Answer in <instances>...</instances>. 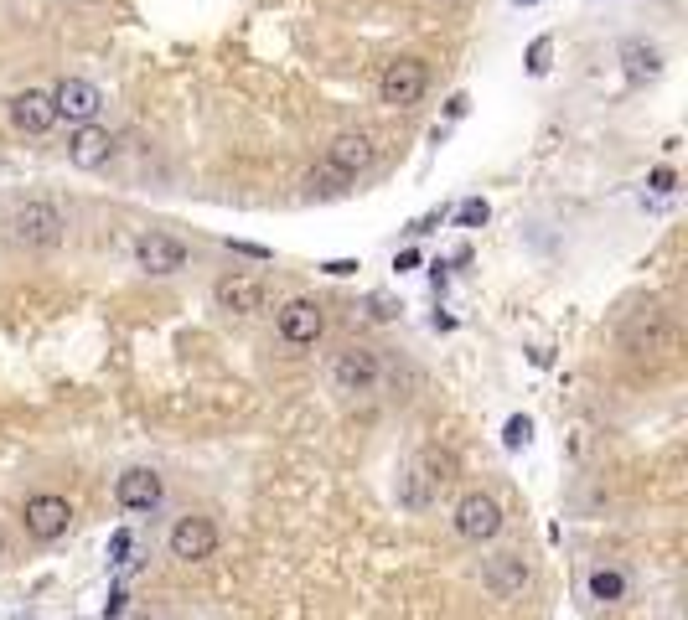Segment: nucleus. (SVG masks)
Returning <instances> with one entry per match:
<instances>
[{"instance_id":"5","label":"nucleus","mask_w":688,"mask_h":620,"mask_svg":"<svg viewBox=\"0 0 688 620\" xmlns=\"http://www.w3.org/2000/svg\"><path fill=\"white\" fill-rule=\"evenodd\" d=\"M218 543H223V533H218V522L207 512L176 517L171 533H166V553L176 558V564H207V558L218 553Z\"/></svg>"},{"instance_id":"8","label":"nucleus","mask_w":688,"mask_h":620,"mask_svg":"<svg viewBox=\"0 0 688 620\" xmlns=\"http://www.w3.org/2000/svg\"><path fill=\"white\" fill-rule=\"evenodd\" d=\"M502 502L492 491H466L461 502H456V512H451V527H456V538H466V543H492L497 533H502Z\"/></svg>"},{"instance_id":"19","label":"nucleus","mask_w":688,"mask_h":620,"mask_svg":"<svg viewBox=\"0 0 688 620\" xmlns=\"http://www.w3.org/2000/svg\"><path fill=\"white\" fill-rule=\"evenodd\" d=\"M621 62H626V78L632 83H647V78L663 73V52L652 42H621Z\"/></svg>"},{"instance_id":"17","label":"nucleus","mask_w":688,"mask_h":620,"mask_svg":"<svg viewBox=\"0 0 688 620\" xmlns=\"http://www.w3.org/2000/svg\"><path fill=\"white\" fill-rule=\"evenodd\" d=\"M440 502V486L420 471V460H404V471H399V507L409 512H430Z\"/></svg>"},{"instance_id":"2","label":"nucleus","mask_w":688,"mask_h":620,"mask_svg":"<svg viewBox=\"0 0 688 620\" xmlns=\"http://www.w3.org/2000/svg\"><path fill=\"white\" fill-rule=\"evenodd\" d=\"M326 378H332V388H337L342 398H368V393H378V383H383V357H378V347L347 341V347L332 352Z\"/></svg>"},{"instance_id":"18","label":"nucleus","mask_w":688,"mask_h":620,"mask_svg":"<svg viewBox=\"0 0 688 620\" xmlns=\"http://www.w3.org/2000/svg\"><path fill=\"white\" fill-rule=\"evenodd\" d=\"M626 589H632V579H626V569H616V564H601V569L585 574V595L595 605H621Z\"/></svg>"},{"instance_id":"6","label":"nucleus","mask_w":688,"mask_h":620,"mask_svg":"<svg viewBox=\"0 0 688 620\" xmlns=\"http://www.w3.org/2000/svg\"><path fill=\"white\" fill-rule=\"evenodd\" d=\"M275 331L285 347H316L326 336V305L316 295H290L285 305H275Z\"/></svg>"},{"instance_id":"22","label":"nucleus","mask_w":688,"mask_h":620,"mask_svg":"<svg viewBox=\"0 0 688 620\" xmlns=\"http://www.w3.org/2000/svg\"><path fill=\"white\" fill-rule=\"evenodd\" d=\"M647 186H652V192H673V186H678V176H673L668 166H657V171L647 176Z\"/></svg>"},{"instance_id":"27","label":"nucleus","mask_w":688,"mask_h":620,"mask_svg":"<svg viewBox=\"0 0 688 620\" xmlns=\"http://www.w3.org/2000/svg\"><path fill=\"white\" fill-rule=\"evenodd\" d=\"M440 6H445V0H440Z\"/></svg>"},{"instance_id":"23","label":"nucleus","mask_w":688,"mask_h":620,"mask_svg":"<svg viewBox=\"0 0 688 620\" xmlns=\"http://www.w3.org/2000/svg\"><path fill=\"white\" fill-rule=\"evenodd\" d=\"M528 440V419H507V450H518Z\"/></svg>"},{"instance_id":"12","label":"nucleus","mask_w":688,"mask_h":620,"mask_svg":"<svg viewBox=\"0 0 688 620\" xmlns=\"http://www.w3.org/2000/svg\"><path fill=\"white\" fill-rule=\"evenodd\" d=\"M187 243L182 238H171V233H161V228H151V233H140L135 238V264L145 269V274H156V279H171V274H182L187 269Z\"/></svg>"},{"instance_id":"26","label":"nucleus","mask_w":688,"mask_h":620,"mask_svg":"<svg viewBox=\"0 0 688 620\" xmlns=\"http://www.w3.org/2000/svg\"><path fill=\"white\" fill-rule=\"evenodd\" d=\"M518 6H528V0H518Z\"/></svg>"},{"instance_id":"21","label":"nucleus","mask_w":688,"mask_h":620,"mask_svg":"<svg viewBox=\"0 0 688 620\" xmlns=\"http://www.w3.org/2000/svg\"><path fill=\"white\" fill-rule=\"evenodd\" d=\"M487 217H492V207H487L482 197H466L461 212H456V223H461V228H487Z\"/></svg>"},{"instance_id":"3","label":"nucleus","mask_w":688,"mask_h":620,"mask_svg":"<svg viewBox=\"0 0 688 620\" xmlns=\"http://www.w3.org/2000/svg\"><path fill=\"white\" fill-rule=\"evenodd\" d=\"M621 347L632 352L637 362H647V357H673V352H678V331H673V321H668V310L642 305L637 316L621 326Z\"/></svg>"},{"instance_id":"14","label":"nucleus","mask_w":688,"mask_h":620,"mask_svg":"<svg viewBox=\"0 0 688 620\" xmlns=\"http://www.w3.org/2000/svg\"><path fill=\"white\" fill-rule=\"evenodd\" d=\"M6 119L16 135H47L57 124V109H52V93L47 88H21L6 99Z\"/></svg>"},{"instance_id":"15","label":"nucleus","mask_w":688,"mask_h":620,"mask_svg":"<svg viewBox=\"0 0 688 620\" xmlns=\"http://www.w3.org/2000/svg\"><path fill=\"white\" fill-rule=\"evenodd\" d=\"M68 161L78 171H104L114 161V135L104 130V124H78V130L68 135Z\"/></svg>"},{"instance_id":"9","label":"nucleus","mask_w":688,"mask_h":620,"mask_svg":"<svg viewBox=\"0 0 688 620\" xmlns=\"http://www.w3.org/2000/svg\"><path fill=\"white\" fill-rule=\"evenodd\" d=\"M213 305L223 310V316H259V310L269 305V285L249 269H228V274L213 279Z\"/></svg>"},{"instance_id":"20","label":"nucleus","mask_w":688,"mask_h":620,"mask_svg":"<svg viewBox=\"0 0 688 620\" xmlns=\"http://www.w3.org/2000/svg\"><path fill=\"white\" fill-rule=\"evenodd\" d=\"M414 460H420V471H425V476H430V481H435L440 491L456 481V455H451V450H440V445H425V450L414 455Z\"/></svg>"},{"instance_id":"13","label":"nucleus","mask_w":688,"mask_h":620,"mask_svg":"<svg viewBox=\"0 0 688 620\" xmlns=\"http://www.w3.org/2000/svg\"><path fill=\"white\" fill-rule=\"evenodd\" d=\"M114 502L125 512H156L166 502V481L161 471H151V465H130V471H119L114 481Z\"/></svg>"},{"instance_id":"1","label":"nucleus","mask_w":688,"mask_h":620,"mask_svg":"<svg viewBox=\"0 0 688 620\" xmlns=\"http://www.w3.org/2000/svg\"><path fill=\"white\" fill-rule=\"evenodd\" d=\"M6 243L16 254H57L68 243V212L47 197H26L6 212Z\"/></svg>"},{"instance_id":"11","label":"nucleus","mask_w":688,"mask_h":620,"mask_svg":"<svg viewBox=\"0 0 688 620\" xmlns=\"http://www.w3.org/2000/svg\"><path fill=\"white\" fill-rule=\"evenodd\" d=\"M52 109H57V119H68L73 130H78V124H99L104 88L88 83V78H63V83L52 88Z\"/></svg>"},{"instance_id":"24","label":"nucleus","mask_w":688,"mask_h":620,"mask_svg":"<svg viewBox=\"0 0 688 620\" xmlns=\"http://www.w3.org/2000/svg\"><path fill=\"white\" fill-rule=\"evenodd\" d=\"M544 57H549V42H533V62H528V68H533V73H544V68H549Z\"/></svg>"},{"instance_id":"10","label":"nucleus","mask_w":688,"mask_h":620,"mask_svg":"<svg viewBox=\"0 0 688 620\" xmlns=\"http://www.w3.org/2000/svg\"><path fill=\"white\" fill-rule=\"evenodd\" d=\"M378 161V140L368 130H342L332 135V145H326V171H332L337 181H357V176H368Z\"/></svg>"},{"instance_id":"4","label":"nucleus","mask_w":688,"mask_h":620,"mask_svg":"<svg viewBox=\"0 0 688 620\" xmlns=\"http://www.w3.org/2000/svg\"><path fill=\"white\" fill-rule=\"evenodd\" d=\"M425 93H430L425 57H394V62H383V73H378V104H388V109H414Z\"/></svg>"},{"instance_id":"7","label":"nucleus","mask_w":688,"mask_h":620,"mask_svg":"<svg viewBox=\"0 0 688 620\" xmlns=\"http://www.w3.org/2000/svg\"><path fill=\"white\" fill-rule=\"evenodd\" d=\"M21 527H26V538H32V543H57V538H68V527H73V502H68V496H57V491L26 496V502H21Z\"/></svg>"},{"instance_id":"25","label":"nucleus","mask_w":688,"mask_h":620,"mask_svg":"<svg viewBox=\"0 0 688 620\" xmlns=\"http://www.w3.org/2000/svg\"><path fill=\"white\" fill-rule=\"evenodd\" d=\"M0 553H6V527H0Z\"/></svg>"},{"instance_id":"16","label":"nucleus","mask_w":688,"mask_h":620,"mask_svg":"<svg viewBox=\"0 0 688 620\" xmlns=\"http://www.w3.org/2000/svg\"><path fill=\"white\" fill-rule=\"evenodd\" d=\"M528 558L523 553H492L487 558V569H482V584L492 589L497 600H518L523 589H528Z\"/></svg>"}]
</instances>
